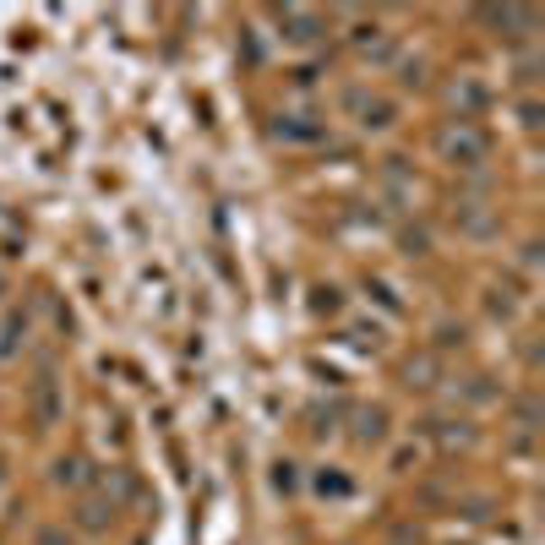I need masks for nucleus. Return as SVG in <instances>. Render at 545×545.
<instances>
[{
  "mask_svg": "<svg viewBox=\"0 0 545 545\" xmlns=\"http://www.w3.org/2000/svg\"><path fill=\"white\" fill-rule=\"evenodd\" d=\"M437 148H442V159L453 164V170H480L485 159H491V143L469 125V120H458V125H448L442 136H437Z\"/></svg>",
  "mask_w": 545,
  "mask_h": 545,
  "instance_id": "nucleus-1",
  "label": "nucleus"
},
{
  "mask_svg": "<svg viewBox=\"0 0 545 545\" xmlns=\"http://www.w3.org/2000/svg\"><path fill=\"white\" fill-rule=\"evenodd\" d=\"M279 28H284V39H295V44H311V39L328 28V23H322L317 12H295V6H290V12H279Z\"/></svg>",
  "mask_w": 545,
  "mask_h": 545,
  "instance_id": "nucleus-2",
  "label": "nucleus"
},
{
  "mask_svg": "<svg viewBox=\"0 0 545 545\" xmlns=\"http://www.w3.org/2000/svg\"><path fill=\"white\" fill-rule=\"evenodd\" d=\"M349 109L360 115V125H393V104L387 98H376V93H349Z\"/></svg>",
  "mask_w": 545,
  "mask_h": 545,
  "instance_id": "nucleus-3",
  "label": "nucleus"
},
{
  "mask_svg": "<svg viewBox=\"0 0 545 545\" xmlns=\"http://www.w3.org/2000/svg\"><path fill=\"white\" fill-rule=\"evenodd\" d=\"M279 136H290V143H317L322 125H306V115H279Z\"/></svg>",
  "mask_w": 545,
  "mask_h": 545,
  "instance_id": "nucleus-4",
  "label": "nucleus"
},
{
  "mask_svg": "<svg viewBox=\"0 0 545 545\" xmlns=\"http://www.w3.org/2000/svg\"><path fill=\"white\" fill-rule=\"evenodd\" d=\"M355 437H360L365 448H371V442H382V437H387V415H382V409H365V415H360V431H355Z\"/></svg>",
  "mask_w": 545,
  "mask_h": 545,
  "instance_id": "nucleus-5",
  "label": "nucleus"
},
{
  "mask_svg": "<svg viewBox=\"0 0 545 545\" xmlns=\"http://www.w3.org/2000/svg\"><path fill=\"white\" fill-rule=\"evenodd\" d=\"M109 518H115V507H104V502H82V513H77L82 529H104Z\"/></svg>",
  "mask_w": 545,
  "mask_h": 545,
  "instance_id": "nucleus-6",
  "label": "nucleus"
}]
</instances>
